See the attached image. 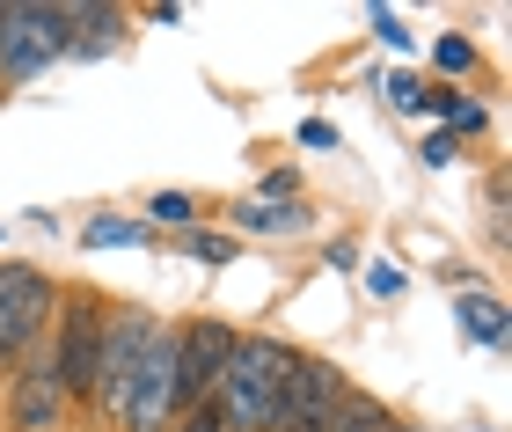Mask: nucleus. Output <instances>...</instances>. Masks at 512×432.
Listing matches in <instances>:
<instances>
[{
    "label": "nucleus",
    "instance_id": "nucleus-12",
    "mask_svg": "<svg viewBox=\"0 0 512 432\" xmlns=\"http://www.w3.org/2000/svg\"><path fill=\"white\" fill-rule=\"evenodd\" d=\"M235 220L256 227V235H293V227H308V213H300V206H286V213H278V206H235Z\"/></svg>",
    "mask_w": 512,
    "mask_h": 432
},
{
    "label": "nucleus",
    "instance_id": "nucleus-1",
    "mask_svg": "<svg viewBox=\"0 0 512 432\" xmlns=\"http://www.w3.org/2000/svg\"><path fill=\"white\" fill-rule=\"evenodd\" d=\"M293 359L300 352L286 337H235V352H227V367H220V389H213L220 418L235 432H264L271 403H278V389H286V374H293Z\"/></svg>",
    "mask_w": 512,
    "mask_h": 432
},
{
    "label": "nucleus",
    "instance_id": "nucleus-15",
    "mask_svg": "<svg viewBox=\"0 0 512 432\" xmlns=\"http://www.w3.org/2000/svg\"><path fill=\"white\" fill-rule=\"evenodd\" d=\"M388 103L395 110H425V81L417 74H388Z\"/></svg>",
    "mask_w": 512,
    "mask_h": 432
},
{
    "label": "nucleus",
    "instance_id": "nucleus-17",
    "mask_svg": "<svg viewBox=\"0 0 512 432\" xmlns=\"http://www.w3.org/2000/svg\"><path fill=\"white\" fill-rule=\"evenodd\" d=\"M191 242V257H205V264H235V242L227 235H183Z\"/></svg>",
    "mask_w": 512,
    "mask_h": 432
},
{
    "label": "nucleus",
    "instance_id": "nucleus-19",
    "mask_svg": "<svg viewBox=\"0 0 512 432\" xmlns=\"http://www.w3.org/2000/svg\"><path fill=\"white\" fill-rule=\"evenodd\" d=\"M439 66H447V74H469V66H476L469 37H439Z\"/></svg>",
    "mask_w": 512,
    "mask_h": 432
},
{
    "label": "nucleus",
    "instance_id": "nucleus-18",
    "mask_svg": "<svg viewBox=\"0 0 512 432\" xmlns=\"http://www.w3.org/2000/svg\"><path fill=\"white\" fill-rule=\"evenodd\" d=\"M183 432H227L220 403H213V396H205V403H191V411H183Z\"/></svg>",
    "mask_w": 512,
    "mask_h": 432
},
{
    "label": "nucleus",
    "instance_id": "nucleus-16",
    "mask_svg": "<svg viewBox=\"0 0 512 432\" xmlns=\"http://www.w3.org/2000/svg\"><path fill=\"white\" fill-rule=\"evenodd\" d=\"M88 242L110 249V242H139V220H88Z\"/></svg>",
    "mask_w": 512,
    "mask_h": 432
},
{
    "label": "nucleus",
    "instance_id": "nucleus-3",
    "mask_svg": "<svg viewBox=\"0 0 512 432\" xmlns=\"http://www.w3.org/2000/svg\"><path fill=\"white\" fill-rule=\"evenodd\" d=\"M52 330V279L37 264H0V367H22Z\"/></svg>",
    "mask_w": 512,
    "mask_h": 432
},
{
    "label": "nucleus",
    "instance_id": "nucleus-20",
    "mask_svg": "<svg viewBox=\"0 0 512 432\" xmlns=\"http://www.w3.org/2000/svg\"><path fill=\"white\" fill-rule=\"evenodd\" d=\"M374 30H381V44H395V52H410V30H403V15L374 8Z\"/></svg>",
    "mask_w": 512,
    "mask_h": 432
},
{
    "label": "nucleus",
    "instance_id": "nucleus-6",
    "mask_svg": "<svg viewBox=\"0 0 512 432\" xmlns=\"http://www.w3.org/2000/svg\"><path fill=\"white\" fill-rule=\"evenodd\" d=\"M227 352H235V330L220 323V315H198V323H183L176 337V411H191L220 389V367Z\"/></svg>",
    "mask_w": 512,
    "mask_h": 432
},
{
    "label": "nucleus",
    "instance_id": "nucleus-22",
    "mask_svg": "<svg viewBox=\"0 0 512 432\" xmlns=\"http://www.w3.org/2000/svg\"><path fill=\"white\" fill-rule=\"evenodd\" d=\"M300 147H337V132L322 125V118H308V125H300Z\"/></svg>",
    "mask_w": 512,
    "mask_h": 432
},
{
    "label": "nucleus",
    "instance_id": "nucleus-11",
    "mask_svg": "<svg viewBox=\"0 0 512 432\" xmlns=\"http://www.w3.org/2000/svg\"><path fill=\"white\" fill-rule=\"evenodd\" d=\"M461 323H469L476 345H505V308L491 293H461Z\"/></svg>",
    "mask_w": 512,
    "mask_h": 432
},
{
    "label": "nucleus",
    "instance_id": "nucleus-13",
    "mask_svg": "<svg viewBox=\"0 0 512 432\" xmlns=\"http://www.w3.org/2000/svg\"><path fill=\"white\" fill-rule=\"evenodd\" d=\"M147 220H161V227H191L198 206H191L183 191H154V198H147Z\"/></svg>",
    "mask_w": 512,
    "mask_h": 432
},
{
    "label": "nucleus",
    "instance_id": "nucleus-2",
    "mask_svg": "<svg viewBox=\"0 0 512 432\" xmlns=\"http://www.w3.org/2000/svg\"><path fill=\"white\" fill-rule=\"evenodd\" d=\"M66 8H44V0H0V74L30 81L66 52Z\"/></svg>",
    "mask_w": 512,
    "mask_h": 432
},
{
    "label": "nucleus",
    "instance_id": "nucleus-8",
    "mask_svg": "<svg viewBox=\"0 0 512 432\" xmlns=\"http://www.w3.org/2000/svg\"><path fill=\"white\" fill-rule=\"evenodd\" d=\"M176 418V330L147 337V359H139V381H132V403H125V425L132 432H161Z\"/></svg>",
    "mask_w": 512,
    "mask_h": 432
},
{
    "label": "nucleus",
    "instance_id": "nucleus-5",
    "mask_svg": "<svg viewBox=\"0 0 512 432\" xmlns=\"http://www.w3.org/2000/svg\"><path fill=\"white\" fill-rule=\"evenodd\" d=\"M337 403H344V374L330 367V359L300 352L286 389H278V403H271V418H264V432H322V418H330Z\"/></svg>",
    "mask_w": 512,
    "mask_h": 432
},
{
    "label": "nucleus",
    "instance_id": "nucleus-7",
    "mask_svg": "<svg viewBox=\"0 0 512 432\" xmlns=\"http://www.w3.org/2000/svg\"><path fill=\"white\" fill-rule=\"evenodd\" d=\"M147 337H154V315H110V330H103V359H96V403L103 411H118L125 418V403H132V381H139V359H147Z\"/></svg>",
    "mask_w": 512,
    "mask_h": 432
},
{
    "label": "nucleus",
    "instance_id": "nucleus-21",
    "mask_svg": "<svg viewBox=\"0 0 512 432\" xmlns=\"http://www.w3.org/2000/svg\"><path fill=\"white\" fill-rule=\"evenodd\" d=\"M366 286L388 301V293H403V271H395V264H374V271H366Z\"/></svg>",
    "mask_w": 512,
    "mask_h": 432
},
{
    "label": "nucleus",
    "instance_id": "nucleus-9",
    "mask_svg": "<svg viewBox=\"0 0 512 432\" xmlns=\"http://www.w3.org/2000/svg\"><path fill=\"white\" fill-rule=\"evenodd\" d=\"M59 418H66V396L52 381V352H30L15 389H8V425L15 432H59Z\"/></svg>",
    "mask_w": 512,
    "mask_h": 432
},
{
    "label": "nucleus",
    "instance_id": "nucleus-14",
    "mask_svg": "<svg viewBox=\"0 0 512 432\" xmlns=\"http://www.w3.org/2000/svg\"><path fill=\"white\" fill-rule=\"evenodd\" d=\"M432 103H439V118L461 125V132H476V125H483V103H469V96H432Z\"/></svg>",
    "mask_w": 512,
    "mask_h": 432
},
{
    "label": "nucleus",
    "instance_id": "nucleus-10",
    "mask_svg": "<svg viewBox=\"0 0 512 432\" xmlns=\"http://www.w3.org/2000/svg\"><path fill=\"white\" fill-rule=\"evenodd\" d=\"M322 432H403V425H395V411H388L381 396H359V389H344V403H337L330 418H322Z\"/></svg>",
    "mask_w": 512,
    "mask_h": 432
},
{
    "label": "nucleus",
    "instance_id": "nucleus-4",
    "mask_svg": "<svg viewBox=\"0 0 512 432\" xmlns=\"http://www.w3.org/2000/svg\"><path fill=\"white\" fill-rule=\"evenodd\" d=\"M103 330H110V308L96 301V293H74V301H66V323H59V352H52V381H59V396H96Z\"/></svg>",
    "mask_w": 512,
    "mask_h": 432
}]
</instances>
